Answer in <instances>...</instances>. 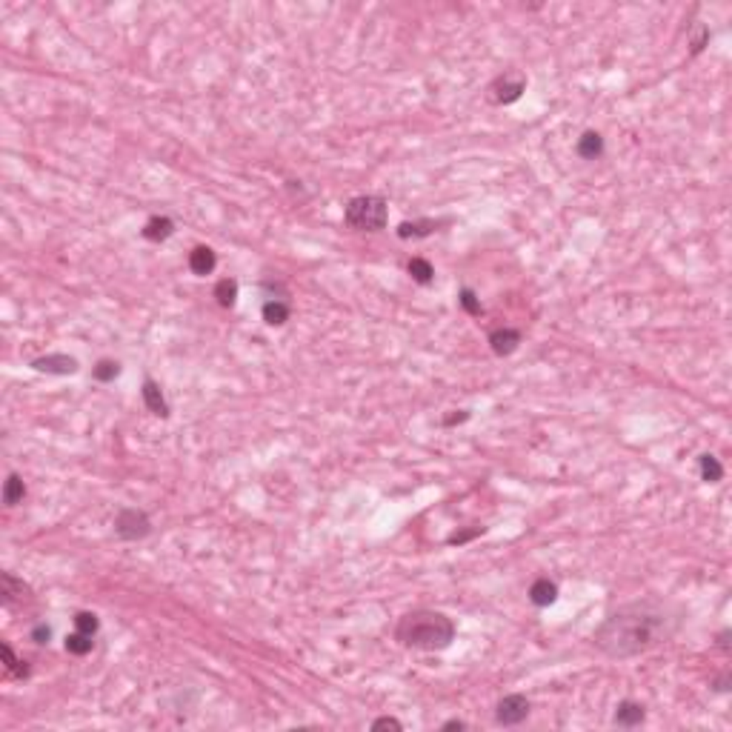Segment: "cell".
Here are the masks:
<instances>
[{
    "mask_svg": "<svg viewBox=\"0 0 732 732\" xmlns=\"http://www.w3.org/2000/svg\"><path fill=\"white\" fill-rule=\"evenodd\" d=\"M681 624V609L664 598H644L618 606L595 629L593 641L609 658H635L667 644Z\"/></svg>",
    "mask_w": 732,
    "mask_h": 732,
    "instance_id": "1",
    "label": "cell"
},
{
    "mask_svg": "<svg viewBox=\"0 0 732 732\" xmlns=\"http://www.w3.org/2000/svg\"><path fill=\"white\" fill-rule=\"evenodd\" d=\"M395 638L409 649L435 652V649H446L455 641V624H452V618H446L443 612L415 609V612H407V615L398 621Z\"/></svg>",
    "mask_w": 732,
    "mask_h": 732,
    "instance_id": "2",
    "label": "cell"
},
{
    "mask_svg": "<svg viewBox=\"0 0 732 732\" xmlns=\"http://www.w3.org/2000/svg\"><path fill=\"white\" fill-rule=\"evenodd\" d=\"M389 218V203L381 195H358L343 209V221L358 232H381Z\"/></svg>",
    "mask_w": 732,
    "mask_h": 732,
    "instance_id": "3",
    "label": "cell"
},
{
    "mask_svg": "<svg viewBox=\"0 0 732 732\" xmlns=\"http://www.w3.org/2000/svg\"><path fill=\"white\" fill-rule=\"evenodd\" d=\"M114 532L121 535L124 541H140L152 532V521L144 509H121L114 518Z\"/></svg>",
    "mask_w": 732,
    "mask_h": 732,
    "instance_id": "4",
    "label": "cell"
},
{
    "mask_svg": "<svg viewBox=\"0 0 732 732\" xmlns=\"http://www.w3.org/2000/svg\"><path fill=\"white\" fill-rule=\"evenodd\" d=\"M527 715H529V701L521 692L504 695L498 701V706H495V721H498L501 726H518V724L527 721Z\"/></svg>",
    "mask_w": 732,
    "mask_h": 732,
    "instance_id": "5",
    "label": "cell"
},
{
    "mask_svg": "<svg viewBox=\"0 0 732 732\" xmlns=\"http://www.w3.org/2000/svg\"><path fill=\"white\" fill-rule=\"evenodd\" d=\"M524 92H527V78L515 75V72H507V75H501L489 86V98H492V103H498V106H509V103H515L518 98H521Z\"/></svg>",
    "mask_w": 732,
    "mask_h": 732,
    "instance_id": "6",
    "label": "cell"
},
{
    "mask_svg": "<svg viewBox=\"0 0 732 732\" xmlns=\"http://www.w3.org/2000/svg\"><path fill=\"white\" fill-rule=\"evenodd\" d=\"M524 343V335H521V329H512V326H504V329H492L489 332V346L492 352L498 358H507L512 355V352Z\"/></svg>",
    "mask_w": 732,
    "mask_h": 732,
    "instance_id": "7",
    "label": "cell"
},
{
    "mask_svg": "<svg viewBox=\"0 0 732 732\" xmlns=\"http://www.w3.org/2000/svg\"><path fill=\"white\" fill-rule=\"evenodd\" d=\"M32 369L37 372H46V375H75L78 372V361L72 355H63V352H58V355H40L32 361Z\"/></svg>",
    "mask_w": 732,
    "mask_h": 732,
    "instance_id": "8",
    "label": "cell"
},
{
    "mask_svg": "<svg viewBox=\"0 0 732 732\" xmlns=\"http://www.w3.org/2000/svg\"><path fill=\"white\" fill-rule=\"evenodd\" d=\"M647 721V710H644V704L638 701H621L615 706V726H624V729H632V726H641Z\"/></svg>",
    "mask_w": 732,
    "mask_h": 732,
    "instance_id": "9",
    "label": "cell"
},
{
    "mask_svg": "<svg viewBox=\"0 0 732 732\" xmlns=\"http://www.w3.org/2000/svg\"><path fill=\"white\" fill-rule=\"evenodd\" d=\"M140 235H144L146 241H152V244H163V241H169L175 235V221L167 218V215H155V218L146 221V226L140 229Z\"/></svg>",
    "mask_w": 732,
    "mask_h": 732,
    "instance_id": "10",
    "label": "cell"
},
{
    "mask_svg": "<svg viewBox=\"0 0 732 732\" xmlns=\"http://www.w3.org/2000/svg\"><path fill=\"white\" fill-rule=\"evenodd\" d=\"M140 395H144V404L152 415L158 418H167L169 415V404H167V398H163V389L152 381V377H146L144 381V389H140Z\"/></svg>",
    "mask_w": 732,
    "mask_h": 732,
    "instance_id": "11",
    "label": "cell"
},
{
    "mask_svg": "<svg viewBox=\"0 0 732 732\" xmlns=\"http://www.w3.org/2000/svg\"><path fill=\"white\" fill-rule=\"evenodd\" d=\"M575 152L584 160H598L604 155V137H601V132H593V129L584 132L578 137V144H575Z\"/></svg>",
    "mask_w": 732,
    "mask_h": 732,
    "instance_id": "12",
    "label": "cell"
},
{
    "mask_svg": "<svg viewBox=\"0 0 732 732\" xmlns=\"http://www.w3.org/2000/svg\"><path fill=\"white\" fill-rule=\"evenodd\" d=\"M215 266H218V255H215V249H209V246H195L192 252H189V269H192L195 275H209Z\"/></svg>",
    "mask_w": 732,
    "mask_h": 732,
    "instance_id": "13",
    "label": "cell"
},
{
    "mask_svg": "<svg viewBox=\"0 0 732 732\" xmlns=\"http://www.w3.org/2000/svg\"><path fill=\"white\" fill-rule=\"evenodd\" d=\"M555 598H558V584L555 581H550V578L532 581V586H529V601L535 606H550V604H555Z\"/></svg>",
    "mask_w": 732,
    "mask_h": 732,
    "instance_id": "14",
    "label": "cell"
},
{
    "mask_svg": "<svg viewBox=\"0 0 732 732\" xmlns=\"http://www.w3.org/2000/svg\"><path fill=\"white\" fill-rule=\"evenodd\" d=\"M438 229L435 221H404L398 226V238L400 241H409V238H429V235Z\"/></svg>",
    "mask_w": 732,
    "mask_h": 732,
    "instance_id": "15",
    "label": "cell"
},
{
    "mask_svg": "<svg viewBox=\"0 0 732 732\" xmlns=\"http://www.w3.org/2000/svg\"><path fill=\"white\" fill-rule=\"evenodd\" d=\"M289 312H292V309H289V303H287V300H278V298H275V300H266V303H264V309H261V315H264V321H266L269 326H283V323L289 321Z\"/></svg>",
    "mask_w": 732,
    "mask_h": 732,
    "instance_id": "16",
    "label": "cell"
},
{
    "mask_svg": "<svg viewBox=\"0 0 732 732\" xmlns=\"http://www.w3.org/2000/svg\"><path fill=\"white\" fill-rule=\"evenodd\" d=\"M407 272L412 275L415 283H420V287H429V283L435 280V269H432V264L427 261V257H412V261L407 264Z\"/></svg>",
    "mask_w": 732,
    "mask_h": 732,
    "instance_id": "17",
    "label": "cell"
},
{
    "mask_svg": "<svg viewBox=\"0 0 732 732\" xmlns=\"http://www.w3.org/2000/svg\"><path fill=\"white\" fill-rule=\"evenodd\" d=\"M23 593H26V584H23L20 578H15L12 572H3L0 575V595H3V604H15V598H20Z\"/></svg>",
    "mask_w": 732,
    "mask_h": 732,
    "instance_id": "18",
    "label": "cell"
},
{
    "mask_svg": "<svg viewBox=\"0 0 732 732\" xmlns=\"http://www.w3.org/2000/svg\"><path fill=\"white\" fill-rule=\"evenodd\" d=\"M698 469H701V481H706V484H718L721 478H724V466H721V461L715 458V455H701L698 458Z\"/></svg>",
    "mask_w": 732,
    "mask_h": 732,
    "instance_id": "19",
    "label": "cell"
},
{
    "mask_svg": "<svg viewBox=\"0 0 732 732\" xmlns=\"http://www.w3.org/2000/svg\"><path fill=\"white\" fill-rule=\"evenodd\" d=\"M23 498H26V484H23V478L17 475V472H12V475L6 478V486H3V504L6 507H17Z\"/></svg>",
    "mask_w": 732,
    "mask_h": 732,
    "instance_id": "20",
    "label": "cell"
},
{
    "mask_svg": "<svg viewBox=\"0 0 732 732\" xmlns=\"http://www.w3.org/2000/svg\"><path fill=\"white\" fill-rule=\"evenodd\" d=\"M0 655H3L6 661V672L15 675V678H29V667H26V661H20L9 644H0Z\"/></svg>",
    "mask_w": 732,
    "mask_h": 732,
    "instance_id": "21",
    "label": "cell"
},
{
    "mask_svg": "<svg viewBox=\"0 0 732 732\" xmlns=\"http://www.w3.org/2000/svg\"><path fill=\"white\" fill-rule=\"evenodd\" d=\"M215 298H218V303L221 306H229L235 303V298H238V280H232V278H223V280H218L215 283Z\"/></svg>",
    "mask_w": 732,
    "mask_h": 732,
    "instance_id": "22",
    "label": "cell"
},
{
    "mask_svg": "<svg viewBox=\"0 0 732 732\" xmlns=\"http://www.w3.org/2000/svg\"><path fill=\"white\" fill-rule=\"evenodd\" d=\"M117 375H121V364H117V361H109V358L98 361V366L92 369V377H94V381H101V384L114 381Z\"/></svg>",
    "mask_w": 732,
    "mask_h": 732,
    "instance_id": "23",
    "label": "cell"
},
{
    "mask_svg": "<svg viewBox=\"0 0 732 732\" xmlns=\"http://www.w3.org/2000/svg\"><path fill=\"white\" fill-rule=\"evenodd\" d=\"M66 652L69 655H86V652H92V635H86V632H72L66 638Z\"/></svg>",
    "mask_w": 732,
    "mask_h": 732,
    "instance_id": "24",
    "label": "cell"
},
{
    "mask_svg": "<svg viewBox=\"0 0 732 732\" xmlns=\"http://www.w3.org/2000/svg\"><path fill=\"white\" fill-rule=\"evenodd\" d=\"M458 300H461V306H463V309H466L469 315H481V312H484V306H481V298H478L475 292H472L469 287H463V289L458 292Z\"/></svg>",
    "mask_w": 732,
    "mask_h": 732,
    "instance_id": "25",
    "label": "cell"
},
{
    "mask_svg": "<svg viewBox=\"0 0 732 732\" xmlns=\"http://www.w3.org/2000/svg\"><path fill=\"white\" fill-rule=\"evenodd\" d=\"M75 627L94 638V632L101 629V621H98V615H94V612H78V615H75Z\"/></svg>",
    "mask_w": 732,
    "mask_h": 732,
    "instance_id": "26",
    "label": "cell"
},
{
    "mask_svg": "<svg viewBox=\"0 0 732 732\" xmlns=\"http://www.w3.org/2000/svg\"><path fill=\"white\" fill-rule=\"evenodd\" d=\"M478 535H484V527L461 529V532H452L450 538H446V544H450V547H461V544H466V541H472V538H478Z\"/></svg>",
    "mask_w": 732,
    "mask_h": 732,
    "instance_id": "27",
    "label": "cell"
},
{
    "mask_svg": "<svg viewBox=\"0 0 732 732\" xmlns=\"http://www.w3.org/2000/svg\"><path fill=\"white\" fill-rule=\"evenodd\" d=\"M372 729L377 732V729H395V732H400L404 729V724H400L398 718H392V715H384V718H375L372 721Z\"/></svg>",
    "mask_w": 732,
    "mask_h": 732,
    "instance_id": "28",
    "label": "cell"
},
{
    "mask_svg": "<svg viewBox=\"0 0 732 732\" xmlns=\"http://www.w3.org/2000/svg\"><path fill=\"white\" fill-rule=\"evenodd\" d=\"M49 638H52L49 624H37V627L32 629V641H35V644H49Z\"/></svg>",
    "mask_w": 732,
    "mask_h": 732,
    "instance_id": "29",
    "label": "cell"
},
{
    "mask_svg": "<svg viewBox=\"0 0 732 732\" xmlns=\"http://www.w3.org/2000/svg\"><path fill=\"white\" fill-rule=\"evenodd\" d=\"M466 420H469V412L461 409V412H455V415H446V418H443V427H458V423H466Z\"/></svg>",
    "mask_w": 732,
    "mask_h": 732,
    "instance_id": "30",
    "label": "cell"
},
{
    "mask_svg": "<svg viewBox=\"0 0 732 732\" xmlns=\"http://www.w3.org/2000/svg\"><path fill=\"white\" fill-rule=\"evenodd\" d=\"M706 40H710V32H706V29H701V35L692 40V55H698V52L704 49V43H706Z\"/></svg>",
    "mask_w": 732,
    "mask_h": 732,
    "instance_id": "31",
    "label": "cell"
},
{
    "mask_svg": "<svg viewBox=\"0 0 732 732\" xmlns=\"http://www.w3.org/2000/svg\"><path fill=\"white\" fill-rule=\"evenodd\" d=\"M441 729H443V732H450V729H466V721H461V718H452V721H446Z\"/></svg>",
    "mask_w": 732,
    "mask_h": 732,
    "instance_id": "32",
    "label": "cell"
},
{
    "mask_svg": "<svg viewBox=\"0 0 732 732\" xmlns=\"http://www.w3.org/2000/svg\"><path fill=\"white\" fill-rule=\"evenodd\" d=\"M718 647H721V649H724V652H726V649H729V629H724V632H721V635H718Z\"/></svg>",
    "mask_w": 732,
    "mask_h": 732,
    "instance_id": "33",
    "label": "cell"
}]
</instances>
